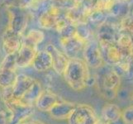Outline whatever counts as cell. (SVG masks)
Listing matches in <instances>:
<instances>
[{
  "instance_id": "3",
  "label": "cell",
  "mask_w": 133,
  "mask_h": 124,
  "mask_svg": "<svg viewBox=\"0 0 133 124\" xmlns=\"http://www.w3.org/2000/svg\"><path fill=\"white\" fill-rule=\"evenodd\" d=\"M9 115L8 124H19L23 122L27 118L34 113L32 104H28L22 99H16L11 96L10 98L3 99Z\"/></svg>"
},
{
  "instance_id": "22",
  "label": "cell",
  "mask_w": 133,
  "mask_h": 124,
  "mask_svg": "<svg viewBox=\"0 0 133 124\" xmlns=\"http://www.w3.org/2000/svg\"><path fill=\"white\" fill-rule=\"evenodd\" d=\"M122 118L126 124H133V104L122 111Z\"/></svg>"
},
{
  "instance_id": "5",
  "label": "cell",
  "mask_w": 133,
  "mask_h": 124,
  "mask_svg": "<svg viewBox=\"0 0 133 124\" xmlns=\"http://www.w3.org/2000/svg\"><path fill=\"white\" fill-rule=\"evenodd\" d=\"M84 61L86 65L91 68H100L103 59L100 45L95 41L87 42L84 47Z\"/></svg>"
},
{
  "instance_id": "12",
  "label": "cell",
  "mask_w": 133,
  "mask_h": 124,
  "mask_svg": "<svg viewBox=\"0 0 133 124\" xmlns=\"http://www.w3.org/2000/svg\"><path fill=\"white\" fill-rule=\"evenodd\" d=\"M84 43L83 41L78 38L75 35L71 38L61 39V44L64 49V53L68 56L69 59L78 58V54L84 49Z\"/></svg>"
},
{
  "instance_id": "21",
  "label": "cell",
  "mask_w": 133,
  "mask_h": 124,
  "mask_svg": "<svg viewBox=\"0 0 133 124\" xmlns=\"http://www.w3.org/2000/svg\"><path fill=\"white\" fill-rule=\"evenodd\" d=\"M56 20L49 12H45L43 14H42L41 17L39 18V23L41 27H43L45 29H50L53 27L56 26Z\"/></svg>"
},
{
  "instance_id": "6",
  "label": "cell",
  "mask_w": 133,
  "mask_h": 124,
  "mask_svg": "<svg viewBox=\"0 0 133 124\" xmlns=\"http://www.w3.org/2000/svg\"><path fill=\"white\" fill-rule=\"evenodd\" d=\"M3 50L6 55L16 54L23 43V39L21 35L13 32L7 28L2 36Z\"/></svg>"
},
{
  "instance_id": "14",
  "label": "cell",
  "mask_w": 133,
  "mask_h": 124,
  "mask_svg": "<svg viewBox=\"0 0 133 124\" xmlns=\"http://www.w3.org/2000/svg\"><path fill=\"white\" fill-rule=\"evenodd\" d=\"M27 26V18L22 12H12V17L8 29L11 30L13 32L21 35L25 31Z\"/></svg>"
},
{
  "instance_id": "25",
  "label": "cell",
  "mask_w": 133,
  "mask_h": 124,
  "mask_svg": "<svg viewBox=\"0 0 133 124\" xmlns=\"http://www.w3.org/2000/svg\"><path fill=\"white\" fill-rule=\"evenodd\" d=\"M27 124H45V122H42V121H38V120H36V121H32Z\"/></svg>"
},
{
  "instance_id": "11",
  "label": "cell",
  "mask_w": 133,
  "mask_h": 124,
  "mask_svg": "<svg viewBox=\"0 0 133 124\" xmlns=\"http://www.w3.org/2000/svg\"><path fill=\"white\" fill-rule=\"evenodd\" d=\"M61 100V99L59 98V96L52 91L43 89L37 99L36 100L35 105L40 111L49 113L54 105Z\"/></svg>"
},
{
  "instance_id": "15",
  "label": "cell",
  "mask_w": 133,
  "mask_h": 124,
  "mask_svg": "<svg viewBox=\"0 0 133 124\" xmlns=\"http://www.w3.org/2000/svg\"><path fill=\"white\" fill-rule=\"evenodd\" d=\"M102 55L103 59L110 65H117L122 61V55L119 49L111 44H103Z\"/></svg>"
},
{
  "instance_id": "10",
  "label": "cell",
  "mask_w": 133,
  "mask_h": 124,
  "mask_svg": "<svg viewBox=\"0 0 133 124\" xmlns=\"http://www.w3.org/2000/svg\"><path fill=\"white\" fill-rule=\"evenodd\" d=\"M37 50L35 47L22 43L16 53V64L17 67L26 68L31 66Z\"/></svg>"
},
{
  "instance_id": "2",
  "label": "cell",
  "mask_w": 133,
  "mask_h": 124,
  "mask_svg": "<svg viewBox=\"0 0 133 124\" xmlns=\"http://www.w3.org/2000/svg\"><path fill=\"white\" fill-rule=\"evenodd\" d=\"M96 84L100 95L108 100L114 99L120 88L121 77L112 69H103L96 78Z\"/></svg>"
},
{
  "instance_id": "24",
  "label": "cell",
  "mask_w": 133,
  "mask_h": 124,
  "mask_svg": "<svg viewBox=\"0 0 133 124\" xmlns=\"http://www.w3.org/2000/svg\"><path fill=\"white\" fill-rule=\"evenodd\" d=\"M107 124H126V122L123 121L122 118H119L118 119H117V120L115 121H112V122H108Z\"/></svg>"
},
{
  "instance_id": "13",
  "label": "cell",
  "mask_w": 133,
  "mask_h": 124,
  "mask_svg": "<svg viewBox=\"0 0 133 124\" xmlns=\"http://www.w3.org/2000/svg\"><path fill=\"white\" fill-rule=\"evenodd\" d=\"M31 66L37 72L47 71L50 68H52L51 56L46 50H37Z\"/></svg>"
},
{
  "instance_id": "7",
  "label": "cell",
  "mask_w": 133,
  "mask_h": 124,
  "mask_svg": "<svg viewBox=\"0 0 133 124\" xmlns=\"http://www.w3.org/2000/svg\"><path fill=\"white\" fill-rule=\"evenodd\" d=\"M35 79L26 75H17L14 84L12 86V96L16 99H22L35 82Z\"/></svg>"
},
{
  "instance_id": "8",
  "label": "cell",
  "mask_w": 133,
  "mask_h": 124,
  "mask_svg": "<svg viewBox=\"0 0 133 124\" xmlns=\"http://www.w3.org/2000/svg\"><path fill=\"white\" fill-rule=\"evenodd\" d=\"M76 106L75 103L61 100L49 111L50 116L56 120H68Z\"/></svg>"
},
{
  "instance_id": "18",
  "label": "cell",
  "mask_w": 133,
  "mask_h": 124,
  "mask_svg": "<svg viewBox=\"0 0 133 124\" xmlns=\"http://www.w3.org/2000/svg\"><path fill=\"white\" fill-rule=\"evenodd\" d=\"M42 90L43 89H42V84H40L39 81L36 80L34 84L31 85V87L29 89V90L26 92V94L23 96V98L22 99V100L28 104H33V103L36 102V100L37 99L39 95L42 92Z\"/></svg>"
},
{
  "instance_id": "9",
  "label": "cell",
  "mask_w": 133,
  "mask_h": 124,
  "mask_svg": "<svg viewBox=\"0 0 133 124\" xmlns=\"http://www.w3.org/2000/svg\"><path fill=\"white\" fill-rule=\"evenodd\" d=\"M45 50L50 54L52 59V68L58 75H63L65 67L68 64L69 59L66 55L59 50L55 45L50 44L48 45Z\"/></svg>"
},
{
  "instance_id": "4",
  "label": "cell",
  "mask_w": 133,
  "mask_h": 124,
  "mask_svg": "<svg viewBox=\"0 0 133 124\" xmlns=\"http://www.w3.org/2000/svg\"><path fill=\"white\" fill-rule=\"evenodd\" d=\"M99 119L94 109L85 103H76V106L68 118L69 124H96Z\"/></svg>"
},
{
  "instance_id": "16",
  "label": "cell",
  "mask_w": 133,
  "mask_h": 124,
  "mask_svg": "<svg viewBox=\"0 0 133 124\" xmlns=\"http://www.w3.org/2000/svg\"><path fill=\"white\" fill-rule=\"evenodd\" d=\"M102 118L103 121L108 123L115 121L122 117V110L118 105L115 103H106L102 108Z\"/></svg>"
},
{
  "instance_id": "23",
  "label": "cell",
  "mask_w": 133,
  "mask_h": 124,
  "mask_svg": "<svg viewBox=\"0 0 133 124\" xmlns=\"http://www.w3.org/2000/svg\"><path fill=\"white\" fill-rule=\"evenodd\" d=\"M9 117L5 110L0 108V124H8Z\"/></svg>"
},
{
  "instance_id": "27",
  "label": "cell",
  "mask_w": 133,
  "mask_h": 124,
  "mask_svg": "<svg viewBox=\"0 0 133 124\" xmlns=\"http://www.w3.org/2000/svg\"><path fill=\"white\" fill-rule=\"evenodd\" d=\"M19 124H27V123H26V122H21V123H19Z\"/></svg>"
},
{
  "instance_id": "19",
  "label": "cell",
  "mask_w": 133,
  "mask_h": 124,
  "mask_svg": "<svg viewBox=\"0 0 133 124\" xmlns=\"http://www.w3.org/2000/svg\"><path fill=\"white\" fill-rule=\"evenodd\" d=\"M17 76L15 70H0V88L2 89L12 88Z\"/></svg>"
},
{
  "instance_id": "26",
  "label": "cell",
  "mask_w": 133,
  "mask_h": 124,
  "mask_svg": "<svg viewBox=\"0 0 133 124\" xmlns=\"http://www.w3.org/2000/svg\"><path fill=\"white\" fill-rule=\"evenodd\" d=\"M96 124H107L104 121H101V120H98V122L96 123Z\"/></svg>"
},
{
  "instance_id": "17",
  "label": "cell",
  "mask_w": 133,
  "mask_h": 124,
  "mask_svg": "<svg viewBox=\"0 0 133 124\" xmlns=\"http://www.w3.org/2000/svg\"><path fill=\"white\" fill-rule=\"evenodd\" d=\"M45 39V33L42 31L33 29L28 31L23 39V43L31 47L36 48V47L41 44Z\"/></svg>"
},
{
  "instance_id": "20",
  "label": "cell",
  "mask_w": 133,
  "mask_h": 124,
  "mask_svg": "<svg viewBox=\"0 0 133 124\" xmlns=\"http://www.w3.org/2000/svg\"><path fill=\"white\" fill-rule=\"evenodd\" d=\"M16 66V54L6 55L0 64V70H15Z\"/></svg>"
},
{
  "instance_id": "1",
  "label": "cell",
  "mask_w": 133,
  "mask_h": 124,
  "mask_svg": "<svg viewBox=\"0 0 133 124\" xmlns=\"http://www.w3.org/2000/svg\"><path fill=\"white\" fill-rule=\"evenodd\" d=\"M64 79L68 85L75 91H81L88 87L90 78L89 66L84 60L70 59L63 73Z\"/></svg>"
}]
</instances>
